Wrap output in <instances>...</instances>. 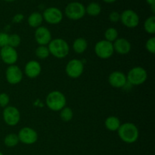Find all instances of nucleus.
Instances as JSON below:
<instances>
[{"label":"nucleus","mask_w":155,"mask_h":155,"mask_svg":"<svg viewBox=\"0 0 155 155\" xmlns=\"http://www.w3.org/2000/svg\"><path fill=\"white\" fill-rule=\"evenodd\" d=\"M117 131L119 137L123 142L126 143H134L139 139V130L137 127L132 123H126L122 124Z\"/></svg>","instance_id":"obj_1"},{"label":"nucleus","mask_w":155,"mask_h":155,"mask_svg":"<svg viewBox=\"0 0 155 155\" xmlns=\"http://www.w3.org/2000/svg\"><path fill=\"white\" fill-rule=\"evenodd\" d=\"M48 48L50 54L57 58H64L69 54V45L64 39L60 38L51 40Z\"/></svg>","instance_id":"obj_2"},{"label":"nucleus","mask_w":155,"mask_h":155,"mask_svg":"<svg viewBox=\"0 0 155 155\" xmlns=\"http://www.w3.org/2000/svg\"><path fill=\"white\" fill-rule=\"evenodd\" d=\"M46 104L50 110L58 111L66 105V98L62 92L52 91L46 97Z\"/></svg>","instance_id":"obj_3"},{"label":"nucleus","mask_w":155,"mask_h":155,"mask_svg":"<svg viewBox=\"0 0 155 155\" xmlns=\"http://www.w3.org/2000/svg\"><path fill=\"white\" fill-rule=\"evenodd\" d=\"M86 14V8L82 3L73 2L69 3L65 8V15L69 19L77 21L84 17Z\"/></svg>","instance_id":"obj_4"},{"label":"nucleus","mask_w":155,"mask_h":155,"mask_svg":"<svg viewBox=\"0 0 155 155\" xmlns=\"http://www.w3.org/2000/svg\"><path fill=\"white\" fill-rule=\"evenodd\" d=\"M148 74L147 71L141 67L133 68L129 71L127 76V81L133 86H139L146 81Z\"/></svg>","instance_id":"obj_5"},{"label":"nucleus","mask_w":155,"mask_h":155,"mask_svg":"<svg viewBox=\"0 0 155 155\" xmlns=\"http://www.w3.org/2000/svg\"><path fill=\"white\" fill-rule=\"evenodd\" d=\"M95 52L98 58L101 59H107L113 55V43L107 40H101L97 42L95 46Z\"/></svg>","instance_id":"obj_6"},{"label":"nucleus","mask_w":155,"mask_h":155,"mask_svg":"<svg viewBox=\"0 0 155 155\" xmlns=\"http://www.w3.org/2000/svg\"><path fill=\"white\" fill-rule=\"evenodd\" d=\"M2 114L5 123L11 127L17 125L21 119L19 110L13 106H7L5 107Z\"/></svg>","instance_id":"obj_7"},{"label":"nucleus","mask_w":155,"mask_h":155,"mask_svg":"<svg viewBox=\"0 0 155 155\" xmlns=\"http://www.w3.org/2000/svg\"><path fill=\"white\" fill-rule=\"evenodd\" d=\"M84 71V64L83 61L78 59L70 61L66 66V73L71 78L77 79L83 74Z\"/></svg>","instance_id":"obj_8"},{"label":"nucleus","mask_w":155,"mask_h":155,"mask_svg":"<svg viewBox=\"0 0 155 155\" xmlns=\"http://www.w3.org/2000/svg\"><path fill=\"white\" fill-rule=\"evenodd\" d=\"M122 24L128 28H135L139 24V17L136 12L131 9L124 11L120 15Z\"/></svg>","instance_id":"obj_9"},{"label":"nucleus","mask_w":155,"mask_h":155,"mask_svg":"<svg viewBox=\"0 0 155 155\" xmlns=\"http://www.w3.org/2000/svg\"><path fill=\"white\" fill-rule=\"evenodd\" d=\"M42 18L50 24H58L63 19V13L56 7H49L44 11Z\"/></svg>","instance_id":"obj_10"},{"label":"nucleus","mask_w":155,"mask_h":155,"mask_svg":"<svg viewBox=\"0 0 155 155\" xmlns=\"http://www.w3.org/2000/svg\"><path fill=\"white\" fill-rule=\"evenodd\" d=\"M18 54L16 49L7 45L0 50V59L6 64L13 65L18 61Z\"/></svg>","instance_id":"obj_11"},{"label":"nucleus","mask_w":155,"mask_h":155,"mask_svg":"<svg viewBox=\"0 0 155 155\" xmlns=\"http://www.w3.org/2000/svg\"><path fill=\"white\" fill-rule=\"evenodd\" d=\"M20 142L25 145L34 144L38 139L37 133L30 127H24L20 130L18 135Z\"/></svg>","instance_id":"obj_12"},{"label":"nucleus","mask_w":155,"mask_h":155,"mask_svg":"<svg viewBox=\"0 0 155 155\" xmlns=\"http://www.w3.org/2000/svg\"><path fill=\"white\" fill-rule=\"evenodd\" d=\"M5 77L9 84L16 85L22 80L23 73L19 67L15 64L10 65L6 70Z\"/></svg>","instance_id":"obj_13"},{"label":"nucleus","mask_w":155,"mask_h":155,"mask_svg":"<svg viewBox=\"0 0 155 155\" xmlns=\"http://www.w3.org/2000/svg\"><path fill=\"white\" fill-rule=\"evenodd\" d=\"M35 39L39 45H45L51 40V34L47 27H39L35 31Z\"/></svg>","instance_id":"obj_14"},{"label":"nucleus","mask_w":155,"mask_h":155,"mask_svg":"<svg viewBox=\"0 0 155 155\" xmlns=\"http://www.w3.org/2000/svg\"><path fill=\"white\" fill-rule=\"evenodd\" d=\"M108 82L114 88H123L127 84V76L120 71H114L109 75Z\"/></svg>","instance_id":"obj_15"},{"label":"nucleus","mask_w":155,"mask_h":155,"mask_svg":"<svg viewBox=\"0 0 155 155\" xmlns=\"http://www.w3.org/2000/svg\"><path fill=\"white\" fill-rule=\"evenodd\" d=\"M42 68L40 64L36 61H30L27 62L24 68L25 74L30 79H34L40 74Z\"/></svg>","instance_id":"obj_16"},{"label":"nucleus","mask_w":155,"mask_h":155,"mask_svg":"<svg viewBox=\"0 0 155 155\" xmlns=\"http://www.w3.org/2000/svg\"><path fill=\"white\" fill-rule=\"evenodd\" d=\"M114 50L120 54H127L131 51V44L124 38H119L114 41L113 44Z\"/></svg>","instance_id":"obj_17"},{"label":"nucleus","mask_w":155,"mask_h":155,"mask_svg":"<svg viewBox=\"0 0 155 155\" xmlns=\"http://www.w3.org/2000/svg\"><path fill=\"white\" fill-rule=\"evenodd\" d=\"M42 21H43L42 15L39 12H33L32 14H30L28 20H27L29 25L33 28H37V27H40Z\"/></svg>","instance_id":"obj_18"},{"label":"nucleus","mask_w":155,"mask_h":155,"mask_svg":"<svg viewBox=\"0 0 155 155\" xmlns=\"http://www.w3.org/2000/svg\"><path fill=\"white\" fill-rule=\"evenodd\" d=\"M105 127L110 131H117L120 127V121L117 117H109L105 120L104 122Z\"/></svg>","instance_id":"obj_19"},{"label":"nucleus","mask_w":155,"mask_h":155,"mask_svg":"<svg viewBox=\"0 0 155 155\" xmlns=\"http://www.w3.org/2000/svg\"><path fill=\"white\" fill-rule=\"evenodd\" d=\"M88 46L87 41L84 38H78L75 39L73 44V48L77 54H82L86 50Z\"/></svg>","instance_id":"obj_20"},{"label":"nucleus","mask_w":155,"mask_h":155,"mask_svg":"<svg viewBox=\"0 0 155 155\" xmlns=\"http://www.w3.org/2000/svg\"><path fill=\"white\" fill-rule=\"evenodd\" d=\"M101 5L97 2H91L86 8V13H87L90 16H98L101 13Z\"/></svg>","instance_id":"obj_21"},{"label":"nucleus","mask_w":155,"mask_h":155,"mask_svg":"<svg viewBox=\"0 0 155 155\" xmlns=\"http://www.w3.org/2000/svg\"><path fill=\"white\" fill-rule=\"evenodd\" d=\"M145 31L149 34H154L155 33V17L154 15L147 18L144 24Z\"/></svg>","instance_id":"obj_22"},{"label":"nucleus","mask_w":155,"mask_h":155,"mask_svg":"<svg viewBox=\"0 0 155 155\" xmlns=\"http://www.w3.org/2000/svg\"><path fill=\"white\" fill-rule=\"evenodd\" d=\"M18 142H19V139H18V135L14 134V133H10V134L7 135L4 139L5 145L9 148L16 146Z\"/></svg>","instance_id":"obj_23"},{"label":"nucleus","mask_w":155,"mask_h":155,"mask_svg":"<svg viewBox=\"0 0 155 155\" xmlns=\"http://www.w3.org/2000/svg\"><path fill=\"white\" fill-rule=\"evenodd\" d=\"M35 53H36V57L39 59H42V60L47 58L50 54L48 48L45 45H39V47H37Z\"/></svg>","instance_id":"obj_24"},{"label":"nucleus","mask_w":155,"mask_h":155,"mask_svg":"<svg viewBox=\"0 0 155 155\" xmlns=\"http://www.w3.org/2000/svg\"><path fill=\"white\" fill-rule=\"evenodd\" d=\"M118 37V32L114 27H110V28L107 29V30L104 33V38H105V40L108 41V42H114Z\"/></svg>","instance_id":"obj_25"},{"label":"nucleus","mask_w":155,"mask_h":155,"mask_svg":"<svg viewBox=\"0 0 155 155\" xmlns=\"http://www.w3.org/2000/svg\"><path fill=\"white\" fill-rule=\"evenodd\" d=\"M60 116L62 120L64 121V122H69L72 120L74 113H73V110L70 107H64L62 110H61Z\"/></svg>","instance_id":"obj_26"},{"label":"nucleus","mask_w":155,"mask_h":155,"mask_svg":"<svg viewBox=\"0 0 155 155\" xmlns=\"http://www.w3.org/2000/svg\"><path fill=\"white\" fill-rule=\"evenodd\" d=\"M21 39L19 35L18 34H12L9 36L8 38V45L9 46L15 48L21 44Z\"/></svg>","instance_id":"obj_27"},{"label":"nucleus","mask_w":155,"mask_h":155,"mask_svg":"<svg viewBox=\"0 0 155 155\" xmlns=\"http://www.w3.org/2000/svg\"><path fill=\"white\" fill-rule=\"evenodd\" d=\"M146 49L151 54H154L155 52V37H151L146 42L145 44Z\"/></svg>","instance_id":"obj_28"},{"label":"nucleus","mask_w":155,"mask_h":155,"mask_svg":"<svg viewBox=\"0 0 155 155\" xmlns=\"http://www.w3.org/2000/svg\"><path fill=\"white\" fill-rule=\"evenodd\" d=\"M9 35L4 32H0V48H3L8 45Z\"/></svg>","instance_id":"obj_29"},{"label":"nucleus","mask_w":155,"mask_h":155,"mask_svg":"<svg viewBox=\"0 0 155 155\" xmlns=\"http://www.w3.org/2000/svg\"><path fill=\"white\" fill-rule=\"evenodd\" d=\"M9 101H10V98L8 94L2 92V93H0V107H6L8 104Z\"/></svg>","instance_id":"obj_30"},{"label":"nucleus","mask_w":155,"mask_h":155,"mask_svg":"<svg viewBox=\"0 0 155 155\" xmlns=\"http://www.w3.org/2000/svg\"><path fill=\"white\" fill-rule=\"evenodd\" d=\"M120 19V14L118 13L117 12H112L109 15V20L111 22L116 23L119 21Z\"/></svg>","instance_id":"obj_31"},{"label":"nucleus","mask_w":155,"mask_h":155,"mask_svg":"<svg viewBox=\"0 0 155 155\" xmlns=\"http://www.w3.org/2000/svg\"><path fill=\"white\" fill-rule=\"evenodd\" d=\"M23 19H24V15H22V14H17V15L14 16L13 22L18 24V23H21L23 21Z\"/></svg>","instance_id":"obj_32"},{"label":"nucleus","mask_w":155,"mask_h":155,"mask_svg":"<svg viewBox=\"0 0 155 155\" xmlns=\"http://www.w3.org/2000/svg\"><path fill=\"white\" fill-rule=\"evenodd\" d=\"M146 2L150 5H155V0H146Z\"/></svg>","instance_id":"obj_33"},{"label":"nucleus","mask_w":155,"mask_h":155,"mask_svg":"<svg viewBox=\"0 0 155 155\" xmlns=\"http://www.w3.org/2000/svg\"><path fill=\"white\" fill-rule=\"evenodd\" d=\"M102 1H104L106 3H113L114 2H116L117 0H102Z\"/></svg>","instance_id":"obj_34"},{"label":"nucleus","mask_w":155,"mask_h":155,"mask_svg":"<svg viewBox=\"0 0 155 155\" xmlns=\"http://www.w3.org/2000/svg\"><path fill=\"white\" fill-rule=\"evenodd\" d=\"M151 10H152V12L153 13H155V5H151Z\"/></svg>","instance_id":"obj_35"},{"label":"nucleus","mask_w":155,"mask_h":155,"mask_svg":"<svg viewBox=\"0 0 155 155\" xmlns=\"http://www.w3.org/2000/svg\"><path fill=\"white\" fill-rule=\"evenodd\" d=\"M4 1H6V2H13V1H15V0H4Z\"/></svg>","instance_id":"obj_36"},{"label":"nucleus","mask_w":155,"mask_h":155,"mask_svg":"<svg viewBox=\"0 0 155 155\" xmlns=\"http://www.w3.org/2000/svg\"><path fill=\"white\" fill-rule=\"evenodd\" d=\"M0 155H3V154L2 152H0Z\"/></svg>","instance_id":"obj_37"},{"label":"nucleus","mask_w":155,"mask_h":155,"mask_svg":"<svg viewBox=\"0 0 155 155\" xmlns=\"http://www.w3.org/2000/svg\"><path fill=\"white\" fill-rule=\"evenodd\" d=\"M0 60H1V59H0Z\"/></svg>","instance_id":"obj_38"}]
</instances>
